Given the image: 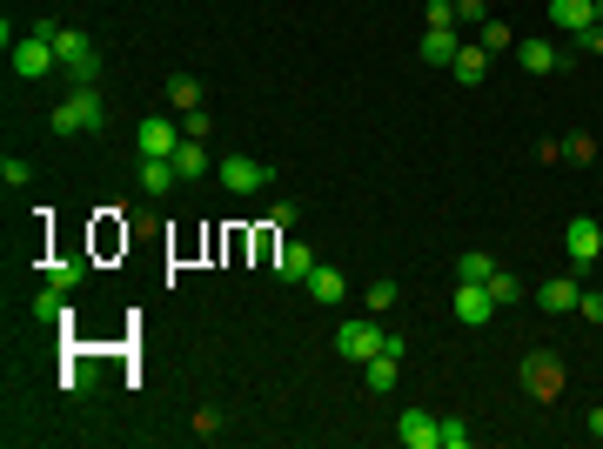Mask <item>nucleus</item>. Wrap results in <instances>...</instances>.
<instances>
[{
  "instance_id": "obj_22",
  "label": "nucleus",
  "mask_w": 603,
  "mask_h": 449,
  "mask_svg": "<svg viewBox=\"0 0 603 449\" xmlns=\"http://www.w3.org/2000/svg\"><path fill=\"white\" fill-rule=\"evenodd\" d=\"M168 101H175V114H195L201 108V81L195 74H168Z\"/></svg>"
},
{
  "instance_id": "obj_35",
  "label": "nucleus",
  "mask_w": 603,
  "mask_h": 449,
  "mask_svg": "<svg viewBox=\"0 0 603 449\" xmlns=\"http://www.w3.org/2000/svg\"><path fill=\"white\" fill-rule=\"evenodd\" d=\"M456 21H490V7L483 0H456Z\"/></svg>"
},
{
  "instance_id": "obj_28",
  "label": "nucleus",
  "mask_w": 603,
  "mask_h": 449,
  "mask_svg": "<svg viewBox=\"0 0 603 449\" xmlns=\"http://www.w3.org/2000/svg\"><path fill=\"white\" fill-rule=\"evenodd\" d=\"M563 161H597V141H590V135H570V141H563Z\"/></svg>"
},
{
  "instance_id": "obj_5",
  "label": "nucleus",
  "mask_w": 603,
  "mask_h": 449,
  "mask_svg": "<svg viewBox=\"0 0 603 449\" xmlns=\"http://www.w3.org/2000/svg\"><path fill=\"white\" fill-rule=\"evenodd\" d=\"M215 181H222L228 195H262L268 181H275V168L268 161H248V155H222L215 161Z\"/></svg>"
},
{
  "instance_id": "obj_16",
  "label": "nucleus",
  "mask_w": 603,
  "mask_h": 449,
  "mask_svg": "<svg viewBox=\"0 0 603 449\" xmlns=\"http://www.w3.org/2000/svg\"><path fill=\"white\" fill-rule=\"evenodd\" d=\"M510 54L523 61V74H557V68H563V54H557L550 41H516Z\"/></svg>"
},
{
  "instance_id": "obj_24",
  "label": "nucleus",
  "mask_w": 603,
  "mask_h": 449,
  "mask_svg": "<svg viewBox=\"0 0 603 449\" xmlns=\"http://www.w3.org/2000/svg\"><path fill=\"white\" fill-rule=\"evenodd\" d=\"M483 289H490V295H496V309H510V302H523V282H516V275H510V269H496V275H490V282H483Z\"/></svg>"
},
{
  "instance_id": "obj_7",
  "label": "nucleus",
  "mask_w": 603,
  "mask_h": 449,
  "mask_svg": "<svg viewBox=\"0 0 603 449\" xmlns=\"http://www.w3.org/2000/svg\"><path fill=\"white\" fill-rule=\"evenodd\" d=\"M563 255H570L577 269L603 262V222L597 215H570V222H563Z\"/></svg>"
},
{
  "instance_id": "obj_17",
  "label": "nucleus",
  "mask_w": 603,
  "mask_h": 449,
  "mask_svg": "<svg viewBox=\"0 0 603 449\" xmlns=\"http://www.w3.org/2000/svg\"><path fill=\"white\" fill-rule=\"evenodd\" d=\"M550 21H557L563 34H583V27L597 21V0H550Z\"/></svg>"
},
{
  "instance_id": "obj_36",
  "label": "nucleus",
  "mask_w": 603,
  "mask_h": 449,
  "mask_svg": "<svg viewBox=\"0 0 603 449\" xmlns=\"http://www.w3.org/2000/svg\"><path fill=\"white\" fill-rule=\"evenodd\" d=\"M577 315L583 322H603V295H577Z\"/></svg>"
},
{
  "instance_id": "obj_30",
  "label": "nucleus",
  "mask_w": 603,
  "mask_h": 449,
  "mask_svg": "<svg viewBox=\"0 0 603 449\" xmlns=\"http://www.w3.org/2000/svg\"><path fill=\"white\" fill-rule=\"evenodd\" d=\"M27 175H34V168H27V161L21 155H7V161H0V181H7V188H21V181Z\"/></svg>"
},
{
  "instance_id": "obj_26",
  "label": "nucleus",
  "mask_w": 603,
  "mask_h": 449,
  "mask_svg": "<svg viewBox=\"0 0 603 449\" xmlns=\"http://www.w3.org/2000/svg\"><path fill=\"white\" fill-rule=\"evenodd\" d=\"M483 47H490V54H503V47H516V34L503 21H483Z\"/></svg>"
},
{
  "instance_id": "obj_33",
  "label": "nucleus",
  "mask_w": 603,
  "mask_h": 449,
  "mask_svg": "<svg viewBox=\"0 0 603 449\" xmlns=\"http://www.w3.org/2000/svg\"><path fill=\"white\" fill-rule=\"evenodd\" d=\"M429 27H456V0H429Z\"/></svg>"
},
{
  "instance_id": "obj_25",
  "label": "nucleus",
  "mask_w": 603,
  "mask_h": 449,
  "mask_svg": "<svg viewBox=\"0 0 603 449\" xmlns=\"http://www.w3.org/2000/svg\"><path fill=\"white\" fill-rule=\"evenodd\" d=\"M396 309V282L382 275V282H369V315H389Z\"/></svg>"
},
{
  "instance_id": "obj_10",
  "label": "nucleus",
  "mask_w": 603,
  "mask_h": 449,
  "mask_svg": "<svg viewBox=\"0 0 603 449\" xmlns=\"http://www.w3.org/2000/svg\"><path fill=\"white\" fill-rule=\"evenodd\" d=\"M456 322H469V329L496 322V295L483 289V282H456Z\"/></svg>"
},
{
  "instance_id": "obj_14",
  "label": "nucleus",
  "mask_w": 603,
  "mask_h": 449,
  "mask_svg": "<svg viewBox=\"0 0 603 449\" xmlns=\"http://www.w3.org/2000/svg\"><path fill=\"white\" fill-rule=\"evenodd\" d=\"M175 181H181L175 161H141V195H148V202H168V195H175Z\"/></svg>"
},
{
  "instance_id": "obj_32",
  "label": "nucleus",
  "mask_w": 603,
  "mask_h": 449,
  "mask_svg": "<svg viewBox=\"0 0 603 449\" xmlns=\"http://www.w3.org/2000/svg\"><path fill=\"white\" fill-rule=\"evenodd\" d=\"M570 41H577L583 54H603V21H590V27H583V34H570Z\"/></svg>"
},
{
  "instance_id": "obj_21",
  "label": "nucleus",
  "mask_w": 603,
  "mask_h": 449,
  "mask_svg": "<svg viewBox=\"0 0 603 449\" xmlns=\"http://www.w3.org/2000/svg\"><path fill=\"white\" fill-rule=\"evenodd\" d=\"M490 275H496V255H483V248L456 255V282H490Z\"/></svg>"
},
{
  "instance_id": "obj_34",
  "label": "nucleus",
  "mask_w": 603,
  "mask_h": 449,
  "mask_svg": "<svg viewBox=\"0 0 603 449\" xmlns=\"http://www.w3.org/2000/svg\"><path fill=\"white\" fill-rule=\"evenodd\" d=\"M181 135H195V141H208V114H201V108H195V114H181Z\"/></svg>"
},
{
  "instance_id": "obj_27",
  "label": "nucleus",
  "mask_w": 603,
  "mask_h": 449,
  "mask_svg": "<svg viewBox=\"0 0 603 449\" xmlns=\"http://www.w3.org/2000/svg\"><path fill=\"white\" fill-rule=\"evenodd\" d=\"M81 275H88V269H81V262H54V269H47V282H54V289H74Z\"/></svg>"
},
{
  "instance_id": "obj_19",
  "label": "nucleus",
  "mask_w": 603,
  "mask_h": 449,
  "mask_svg": "<svg viewBox=\"0 0 603 449\" xmlns=\"http://www.w3.org/2000/svg\"><path fill=\"white\" fill-rule=\"evenodd\" d=\"M175 168H181V181H195V175H215V155H208V148H201V141L188 135V141L175 148Z\"/></svg>"
},
{
  "instance_id": "obj_29",
  "label": "nucleus",
  "mask_w": 603,
  "mask_h": 449,
  "mask_svg": "<svg viewBox=\"0 0 603 449\" xmlns=\"http://www.w3.org/2000/svg\"><path fill=\"white\" fill-rule=\"evenodd\" d=\"M195 436L201 443H215V436H222V416H215V409H195Z\"/></svg>"
},
{
  "instance_id": "obj_20",
  "label": "nucleus",
  "mask_w": 603,
  "mask_h": 449,
  "mask_svg": "<svg viewBox=\"0 0 603 449\" xmlns=\"http://www.w3.org/2000/svg\"><path fill=\"white\" fill-rule=\"evenodd\" d=\"M396 362L402 356H389V349H382V356H369V362H362V382H369L376 396H389V389H396Z\"/></svg>"
},
{
  "instance_id": "obj_8",
  "label": "nucleus",
  "mask_w": 603,
  "mask_h": 449,
  "mask_svg": "<svg viewBox=\"0 0 603 449\" xmlns=\"http://www.w3.org/2000/svg\"><path fill=\"white\" fill-rule=\"evenodd\" d=\"M523 389H530L536 403H557L563 396V362L543 356V349H530V356H523Z\"/></svg>"
},
{
  "instance_id": "obj_1",
  "label": "nucleus",
  "mask_w": 603,
  "mask_h": 449,
  "mask_svg": "<svg viewBox=\"0 0 603 449\" xmlns=\"http://www.w3.org/2000/svg\"><path fill=\"white\" fill-rule=\"evenodd\" d=\"M101 121H108V108H101V88H94V81H74L67 101L47 114V128H54V135H94Z\"/></svg>"
},
{
  "instance_id": "obj_31",
  "label": "nucleus",
  "mask_w": 603,
  "mask_h": 449,
  "mask_svg": "<svg viewBox=\"0 0 603 449\" xmlns=\"http://www.w3.org/2000/svg\"><path fill=\"white\" fill-rule=\"evenodd\" d=\"M443 449H469V423H456V416H443Z\"/></svg>"
},
{
  "instance_id": "obj_6",
  "label": "nucleus",
  "mask_w": 603,
  "mask_h": 449,
  "mask_svg": "<svg viewBox=\"0 0 603 449\" xmlns=\"http://www.w3.org/2000/svg\"><path fill=\"white\" fill-rule=\"evenodd\" d=\"M389 349V329L382 322H342L335 329V356L342 362H369V356H382Z\"/></svg>"
},
{
  "instance_id": "obj_13",
  "label": "nucleus",
  "mask_w": 603,
  "mask_h": 449,
  "mask_svg": "<svg viewBox=\"0 0 603 449\" xmlns=\"http://www.w3.org/2000/svg\"><path fill=\"white\" fill-rule=\"evenodd\" d=\"M302 289H309V302H315V309H335V302L349 295V275H342V269H322V262H315V275L302 282Z\"/></svg>"
},
{
  "instance_id": "obj_15",
  "label": "nucleus",
  "mask_w": 603,
  "mask_h": 449,
  "mask_svg": "<svg viewBox=\"0 0 603 449\" xmlns=\"http://www.w3.org/2000/svg\"><path fill=\"white\" fill-rule=\"evenodd\" d=\"M449 74H456V81H463V88H476V81H483V74H490V47L476 41V47H456V61H449Z\"/></svg>"
},
{
  "instance_id": "obj_38",
  "label": "nucleus",
  "mask_w": 603,
  "mask_h": 449,
  "mask_svg": "<svg viewBox=\"0 0 603 449\" xmlns=\"http://www.w3.org/2000/svg\"><path fill=\"white\" fill-rule=\"evenodd\" d=\"M597 21H603V0H597Z\"/></svg>"
},
{
  "instance_id": "obj_11",
  "label": "nucleus",
  "mask_w": 603,
  "mask_h": 449,
  "mask_svg": "<svg viewBox=\"0 0 603 449\" xmlns=\"http://www.w3.org/2000/svg\"><path fill=\"white\" fill-rule=\"evenodd\" d=\"M309 275H315V248L309 242H282L275 248V282H295V289H302Z\"/></svg>"
},
{
  "instance_id": "obj_2",
  "label": "nucleus",
  "mask_w": 603,
  "mask_h": 449,
  "mask_svg": "<svg viewBox=\"0 0 603 449\" xmlns=\"http://www.w3.org/2000/svg\"><path fill=\"white\" fill-rule=\"evenodd\" d=\"M54 54H61L67 81H94V74H101V47H94V34H81V27H54Z\"/></svg>"
},
{
  "instance_id": "obj_9",
  "label": "nucleus",
  "mask_w": 603,
  "mask_h": 449,
  "mask_svg": "<svg viewBox=\"0 0 603 449\" xmlns=\"http://www.w3.org/2000/svg\"><path fill=\"white\" fill-rule=\"evenodd\" d=\"M396 443L402 449H443V416H429V409H402V416H396Z\"/></svg>"
},
{
  "instance_id": "obj_4",
  "label": "nucleus",
  "mask_w": 603,
  "mask_h": 449,
  "mask_svg": "<svg viewBox=\"0 0 603 449\" xmlns=\"http://www.w3.org/2000/svg\"><path fill=\"white\" fill-rule=\"evenodd\" d=\"M181 141H188V135H181L168 114H141V121H134V155H141V161H175Z\"/></svg>"
},
{
  "instance_id": "obj_37",
  "label": "nucleus",
  "mask_w": 603,
  "mask_h": 449,
  "mask_svg": "<svg viewBox=\"0 0 603 449\" xmlns=\"http://www.w3.org/2000/svg\"><path fill=\"white\" fill-rule=\"evenodd\" d=\"M583 429H590V436H597V443H603V403L590 409V423H583Z\"/></svg>"
},
{
  "instance_id": "obj_23",
  "label": "nucleus",
  "mask_w": 603,
  "mask_h": 449,
  "mask_svg": "<svg viewBox=\"0 0 603 449\" xmlns=\"http://www.w3.org/2000/svg\"><path fill=\"white\" fill-rule=\"evenodd\" d=\"M34 315H41V322H74V309H67V289H54V282H47V289L34 295Z\"/></svg>"
},
{
  "instance_id": "obj_12",
  "label": "nucleus",
  "mask_w": 603,
  "mask_h": 449,
  "mask_svg": "<svg viewBox=\"0 0 603 449\" xmlns=\"http://www.w3.org/2000/svg\"><path fill=\"white\" fill-rule=\"evenodd\" d=\"M577 275H550L543 289H536V302H543V315H577Z\"/></svg>"
},
{
  "instance_id": "obj_18",
  "label": "nucleus",
  "mask_w": 603,
  "mask_h": 449,
  "mask_svg": "<svg viewBox=\"0 0 603 449\" xmlns=\"http://www.w3.org/2000/svg\"><path fill=\"white\" fill-rule=\"evenodd\" d=\"M456 47H463V41H456V27H429L416 54H423L429 68H449V61H456Z\"/></svg>"
},
{
  "instance_id": "obj_3",
  "label": "nucleus",
  "mask_w": 603,
  "mask_h": 449,
  "mask_svg": "<svg viewBox=\"0 0 603 449\" xmlns=\"http://www.w3.org/2000/svg\"><path fill=\"white\" fill-rule=\"evenodd\" d=\"M7 61H14V81H47V74L61 68V54H54V34H34V27H27L21 41L7 47Z\"/></svg>"
}]
</instances>
